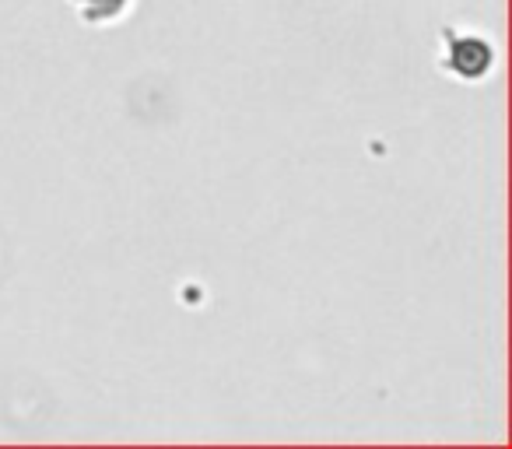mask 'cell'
Segmentation results:
<instances>
[{"mask_svg": "<svg viewBox=\"0 0 512 449\" xmlns=\"http://www.w3.org/2000/svg\"><path fill=\"white\" fill-rule=\"evenodd\" d=\"M491 64V53L484 43H477V39H463V43L453 46V67L463 74V78H477V74H484Z\"/></svg>", "mask_w": 512, "mask_h": 449, "instance_id": "1", "label": "cell"}, {"mask_svg": "<svg viewBox=\"0 0 512 449\" xmlns=\"http://www.w3.org/2000/svg\"><path fill=\"white\" fill-rule=\"evenodd\" d=\"M81 4H88V0H81Z\"/></svg>", "mask_w": 512, "mask_h": 449, "instance_id": "2", "label": "cell"}]
</instances>
